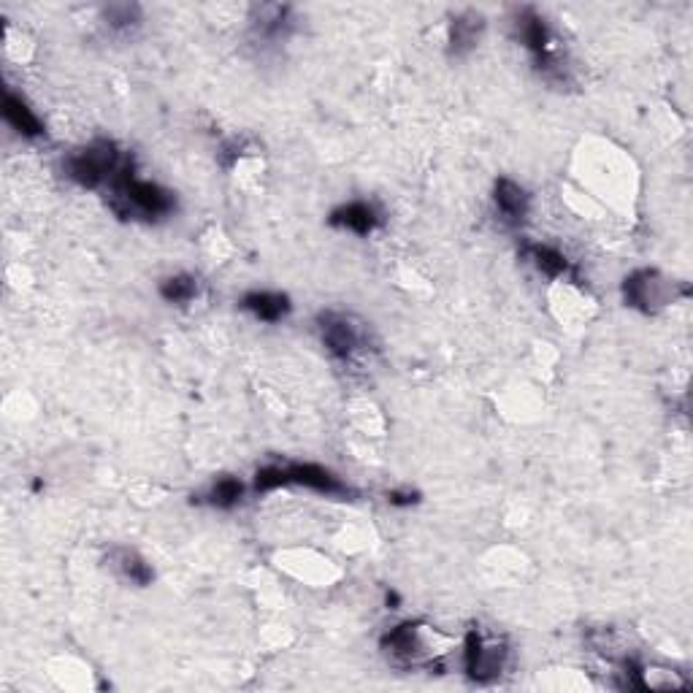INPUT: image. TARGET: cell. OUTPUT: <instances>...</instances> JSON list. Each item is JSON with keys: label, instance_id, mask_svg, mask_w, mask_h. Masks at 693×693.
<instances>
[{"label": "cell", "instance_id": "cell-12", "mask_svg": "<svg viewBox=\"0 0 693 693\" xmlns=\"http://www.w3.org/2000/svg\"><path fill=\"white\" fill-rule=\"evenodd\" d=\"M3 117H6L11 128L22 133V136H28V139H41L47 133L44 122L36 117V111L14 93H6V98H3Z\"/></svg>", "mask_w": 693, "mask_h": 693}, {"label": "cell", "instance_id": "cell-3", "mask_svg": "<svg viewBox=\"0 0 693 693\" xmlns=\"http://www.w3.org/2000/svg\"><path fill=\"white\" fill-rule=\"evenodd\" d=\"M320 336H323L325 350L331 352L339 361H350L366 344V331L355 323V317L342 315V312H323L317 317Z\"/></svg>", "mask_w": 693, "mask_h": 693}, {"label": "cell", "instance_id": "cell-13", "mask_svg": "<svg viewBox=\"0 0 693 693\" xmlns=\"http://www.w3.org/2000/svg\"><path fill=\"white\" fill-rule=\"evenodd\" d=\"M482 30H485V19L477 11H466L461 17H455L450 25V52L455 57L472 52L474 44L480 41Z\"/></svg>", "mask_w": 693, "mask_h": 693}, {"label": "cell", "instance_id": "cell-6", "mask_svg": "<svg viewBox=\"0 0 693 693\" xmlns=\"http://www.w3.org/2000/svg\"><path fill=\"white\" fill-rule=\"evenodd\" d=\"M282 474H285V485H304L325 496H352L350 485H344L336 474L317 463H285Z\"/></svg>", "mask_w": 693, "mask_h": 693}, {"label": "cell", "instance_id": "cell-9", "mask_svg": "<svg viewBox=\"0 0 693 693\" xmlns=\"http://www.w3.org/2000/svg\"><path fill=\"white\" fill-rule=\"evenodd\" d=\"M520 255L528 260V263H534L545 277L550 279H561V277H572L580 282V277H577V271L572 268V263H569V258H566L564 252H558L555 247H547V244H536V241H526L523 247H520Z\"/></svg>", "mask_w": 693, "mask_h": 693}, {"label": "cell", "instance_id": "cell-17", "mask_svg": "<svg viewBox=\"0 0 693 693\" xmlns=\"http://www.w3.org/2000/svg\"><path fill=\"white\" fill-rule=\"evenodd\" d=\"M103 22L111 30H130L141 22V9L136 3H114L109 9H103Z\"/></svg>", "mask_w": 693, "mask_h": 693}, {"label": "cell", "instance_id": "cell-2", "mask_svg": "<svg viewBox=\"0 0 693 693\" xmlns=\"http://www.w3.org/2000/svg\"><path fill=\"white\" fill-rule=\"evenodd\" d=\"M130 158L122 155L114 141L98 139L87 147L76 149L65 158V176L76 182L84 190H95V187H109L111 179L128 166Z\"/></svg>", "mask_w": 693, "mask_h": 693}, {"label": "cell", "instance_id": "cell-1", "mask_svg": "<svg viewBox=\"0 0 693 693\" xmlns=\"http://www.w3.org/2000/svg\"><path fill=\"white\" fill-rule=\"evenodd\" d=\"M109 206L114 209V214H120L122 220L158 222L168 214H174L176 198L166 187L139 179L133 163H128L111 179Z\"/></svg>", "mask_w": 693, "mask_h": 693}, {"label": "cell", "instance_id": "cell-15", "mask_svg": "<svg viewBox=\"0 0 693 693\" xmlns=\"http://www.w3.org/2000/svg\"><path fill=\"white\" fill-rule=\"evenodd\" d=\"M241 496H244V485H241L236 477H220V480L214 482L212 488H209L204 501L209 504V507L233 509L241 501Z\"/></svg>", "mask_w": 693, "mask_h": 693}, {"label": "cell", "instance_id": "cell-10", "mask_svg": "<svg viewBox=\"0 0 693 693\" xmlns=\"http://www.w3.org/2000/svg\"><path fill=\"white\" fill-rule=\"evenodd\" d=\"M333 228H344V231L358 233V236H369L371 231H377V225L382 222L379 212L366 201H352V204L339 206L336 212L328 217Z\"/></svg>", "mask_w": 693, "mask_h": 693}, {"label": "cell", "instance_id": "cell-11", "mask_svg": "<svg viewBox=\"0 0 693 693\" xmlns=\"http://www.w3.org/2000/svg\"><path fill=\"white\" fill-rule=\"evenodd\" d=\"M241 309H247L250 315H255L263 323H279L290 315V298L285 293H268V290H255L241 298Z\"/></svg>", "mask_w": 693, "mask_h": 693}, {"label": "cell", "instance_id": "cell-20", "mask_svg": "<svg viewBox=\"0 0 693 693\" xmlns=\"http://www.w3.org/2000/svg\"><path fill=\"white\" fill-rule=\"evenodd\" d=\"M388 607H390V610H396V607H398V593H388Z\"/></svg>", "mask_w": 693, "mask_h": 693}, {"label": "cell", "instance_id": "cell-14", "mask_svg": "<svg viewBox=\"0 0 693 693\" xmlns=\"http://www.w3.org/2000/svg\"><path fill=\"white\" fill-rule=\"evenodd\" d=\"M111 558H114L117 569H120V572L128 577L130 583L149 585L152 580H155L152 566H149L139 553H133V550H125V547H122V550H114V553H111Z\"/></svg>", "mask_w": 693, "mask_h": 693}, {"label": "cell", "instance_id": "cell-8", "mask_svg": "<svg viewBox=\"0 0 693 693\" xmlns=\"http://www.w3.org/2000/svg\"><path fill=\"white\" fill-rule=\"evenodd\" d=\"M493 204H496V212L501 214V220L507 225H523L528 217V209H531V198L518 182L499 179L493 185Z\"/></svg>", "mask_w": 693, "mask_h": 693}, {"label": "cell", "instance_id": "cell-7", "mask_svg": "<svg viewBox=\"0 0 693 693\" xmlns=\"http://www.w3.org/2000/svg\"><path fill=\"white\" fill-rule=\"evenodd\" d=\"M382 650L396 658L398 664H420V658L426 653V645H423V637H420V626L417 623H401L396 629H390L382 637Z\"/></svg>", "mask_w": 693, "mask_h": 693}, {"label": "cell", "instance_id": "cell-4", "mask_svg": "<svg viewBox=\"0 0 693 693\" xmlns=\"http://www.w3.org/2000/svg\"><path fill=\"white\" fill-rule=\"evenodd\" d=\"M675 287L677 282H669L658 271H637L623 282V298L629 306L650 315L675 301Z\"/></svg>", "mask_w": 693, "mask_h": 693}, {"label": "cell", "instance_id": "cell-5", "mask_svg": "<svg viewBox=\"0 0 693 693\" xmlns=\"http://www.w3.org/2000/svg\"><path fill=\"white\" fill-rule=\"evenodd\" d=\"M504 664H507V647L504 645H490L480 637V631L472 629L466 634V642H463V669L466 675L472 677L474 683H493L496 677L504 672Z\"/></svg>", "mask_w": 693, "mask_h": 693}, {"label": "cell", "instance_id": "cell-16", "mask_svg": "<svg viewBox=\"0 0 693 693\" xmlns=\"http://www.w3.org/2000/svg\"><path fill=\"white\" fill-rule=\"evenodd\" d=\"M160 296L166 298L168 304H187L198 296V282L190 274H176L160 282Z\"/></svg>", "mask_w": 693, "mask_h": 693}, {"label": "cell", "instance_id": "cell-18", "mask_svg": "<svg viewBox=\"0 0 693 693\" xmlns=\"http://www.w3.org/2000/svg\"><path fill=\"white\" fill-rule=\"evenodd\" d=\"M285 485V474H282V466H266L255 474V490L258 493H268V490H277Z\"/></svg>", "mask_w": 693, "mask_h": 693}, {"label": "cell", "instance_id": "cell-19", "mask_svg": "<svg viewBox=\"0 0 693 693\" xmlns=\"http://www.w3.org/2000/svg\"><path fill=\"white\" fill-rule=\"evenodd\" d=\"M388 501L393 507H412V504L420 501V493H415V490H390Z\"/></svg>", "mask_w": 693, "mask_h": 693}]
</instances>
